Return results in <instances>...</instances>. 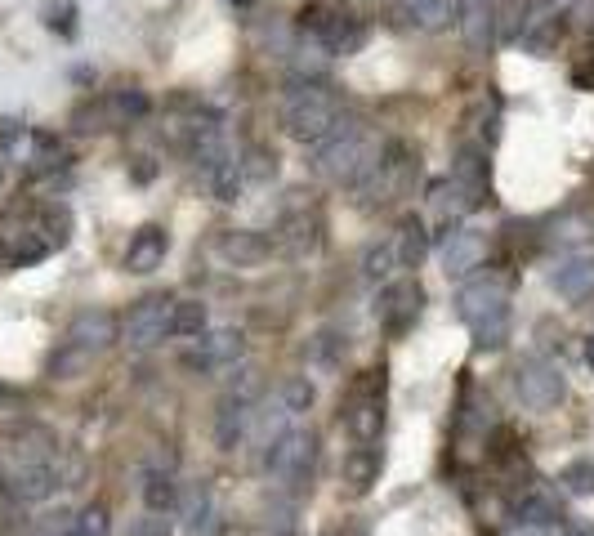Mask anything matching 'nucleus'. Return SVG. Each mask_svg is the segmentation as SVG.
<instances>
[{"mask_svg": "<svg viewBox=\"0 0 594 536\" xmlns=\"http://www.w3.org/2000/svg\"><path fill=\"white\" fill-rule=\"evenodd\" d=\"M380 139L362 121H335L322 143H313V170L340 188H362L380 166Z\"/></svg>", "mask_w": 594, "mask_h": 536, "instance_id": "obj_1", "label": "nucleus"}, {"mask_svg": "<svg viewBox=\"0 0 594 536\" xmlns=\"http://www.w3.org/2000/svg\"><path fill=\"white\" fill-rule=\"evenodd\" d=\"M344 117V103L331 85L322 81H300L291 94L282 99V130L295 143H322L331 134V126Z\"/></svg>", "mask_w": 594, "mask_h": 536, "instance_id": "obj_2", "label": "nucleus"}, {"mask_svg": "<svg viewBox=\"0 0 594 536\" xmlns=\"http://www.w3.org/2000/svg\"><path fill=\"white\" fill-rule=\"evenodd\" d=\"M344 425L358 443H376L380 429H385V367L367 371V376L353 385L349 402H344Z\"/></svg>", "mask_w": 594, "mask_h": 536, "instance_id": "obj_3", "label": "nucleus"}, {"mask_svg": "<svg viewBox=\"0 0 594 536\" xmlns=\"http://www.w3.org/2000/svg\"><path fill=\"white\" fill-rule=\"evenodd\" d=\"M456 313L469 322V331L483 327V322L510 318V277H501V273L469 277L461 286V295H456Z\"/></svg>", "mask_w": 594, "mask_h": 536, "instance_id": "obj_4", "label": "nucleus"}, {"mask_svg": "<svg viewBox=\"0 0 594 536\" xmlns=\"http://www.w3.org/2000/svg\"><path fill=\"white\" fill-rule=\"evenodd\" d=\"M264 469L277 478V483L291 487V492H300L309 469H313V434L309 429H282V434L268 443Z\"/></svg>", "mask_w": 594, "mask_h": 536, "instance_id": "obj_5", "label": "nucleus"}, {"mask_svg": "<svg viewBox=\"0 0 594 536\" xmlns=\"http://www.w3.org/2000/svg\"><path fill=\"white\" fill-rule=\"evenodd\" d=\"M170 309H175V300H170L166 291L143 295V300L126 313L121 340H126L130 349H157V344L170 335Z\"/></svg>", "mask_w": 594, "mask_h": 536, "instance_id": "obj_6", "label": "nucleus"}, {"mask_svg": "<svg viewBox=\"0 0 594 536\" xmlns=\"http://www.w3.org/2000/svg\"><path fill=\"white\" fill-rule=\"evenodd\" d=\"M416 170H420V161L411 157L407 148H398V143H394V148L380 152V166L371 170V179L358 188V193H367L371 206H376V201L385 206V201H394V197L407 193L411 179H416Z\"/></svg>", "mask_w": 594, "mask_h": 536, "instance_id": "obj_7", "label": "nucleus"}, {"mask_svg": "<svg viewBox=\"0 0 594 536\" xmlns=\"http://www.w3.org/2000/svg\"><path fill=\"white\" fill-rule=\"evenodd\" d=\"M514 389H519V398L528 402L532 411L559 407L563 394H568V385H563V371L554 367V362H545V358H523L519 371H514Z\"/></svg>", "mask_w": 594, "mask_h": 536, "instance_id": "obj_8", "label": "nucleus"}, {"mask_svg": "<svg viewBox=\"0 0 594 536\" xmlns=\"http://www.w3.org/2000/svg\"><path fill=\"white\" fill-rule=\"evenodd\" d=\"M246 353V335L233 327H219V331H201L197 335V349L188 353V367L201 371V376H215V371L237 367Z\"/></svg>", "mask_w": 594, "mask_h": 536, "instance_id": "obj_9", "label": "nucleus"}, {"mask_svg": "<svg viewBox=\"0 0 594 536\" xmlns=\"http://www.w3.org/2000/svg\"><path fill=\"white\" fill-rule=\"evenodd\" d=\"M420 304H425L420 282H411V277H402V282H385L380 286V300H376V322L389 335H402L411 322L420 318Z\"/></svg>", "mask_w": 594, "mask_h": 536, "instance_id": "obj_10", "label": "nucleus"}, {"mask_svg": "<svg viewBox=\"0 0 594 536\" xmlns=\"http://www.w3.org/2000/svg\"><path fill=\"white\" fill-rule=\"evenodd\" d=\"M443 242V273L447 277H469L487 255V242L478 228H461V224H443V233H434Z\"/></svg>", "mask_w": 594, "mask_h": 536, "instance_id": "obj_11", "label": "nucleus"}, {"mask_svg": "<svg viewBox=\"0 0 594 536\" xmlns=\"http://www.w3.org/2000/svg\"><path fill=\"white\" fill-rule=\"evenodd\" d=\"M67 344H76L81 353H90V358H99L103 349H112V344L121 340L117 331V318H112L108 309H81L72 322H67Z\"/></svg>", "mask_w": 594, "mask_h": 536, "instance_id": "obj_12", "label": "nucleus"}, {"mask_svg": "<svg viewBox=\"0 0 594 536\" xmlns=\"http://www.w3.org/2000/svg\"><path fill=\"white\" fill-rule=\"evenodd\" d=\"M215 255L228 268H260L273 255V242L255 228H224V233H215Z\"/></svg>", "mask_w": 594, "mask_h": 536, "instance_id": "obj_13", "label": "nucleus"}, {"mask_svg": "<svg viewBox=\"0 0 594 536\" xmlns=\"http://www.w3.org/2000/svg\"><path fill=\"white\" fill-rule=\"evenodd\" d=\"M59 487H63L59 461H41V465H18V469H9V492H14L18 501H27V505L50 501Z\"/></svg>", "mask_w": 594, "mask_h": 536, "instance_id": "obj_14", "label": "nucleus"}, {"mask_svg": "<svg viewBox=\"0 0 594 536\" xmlns=\"http://www.w3.org/2000/svg\"><path fill=\"white\" fill-rule=\"evenodd\" d=\"M550 286L568 304H581L594 295V255H568L550 268Z\"/></svg>", "mask_w": 594, "mask_h": 536, "instance_id": "obj_15", "label": "nucleus"}, {"mask_svg": "<svg viewBox=\"0 0 594 536\" xmlns=\"http://www.w3.org/2000/svg\"><path fill=\"white\" fill-rule=\"evenodd\" d=\"M179 519L193 536H215L219 519H215V496H210L206 483H184L179 487V501H175Z\"/></svg>", "mask_w": 594, "mask_h": 536, "instance_id": "obj_16", "label": "nucleus"}, {"mask_svg": "<svg viewBox=\"0 0 594 536\" xmlns=\"http://www.w3.org/2000/svg\"><path fill=\"white\" fill-rule=\"evenodd\" d=\"M246 425H251V402L237 394L219 398V407H215V447L219 452H237L246 438Z\"/></svg>", "mask_w": 594, "mask_h": 536, "instance_id": "obj_17", "label": "nucleus"}, {"mask_svg": "<svg viewBox=\"0 0 594 536\" xmlns=\"http://www.w3.org/2000/svg\"><path fill=\"white\" fill-rule=\"evenodd\" d=\"M452 184L469 197V206H474V210L483 206V201H492V197H487V157H483V148H461V152H456Z\"/></svg>", "mask_w": 594, "mask_h": 536, "instance_id": "obj_18", "label": "nucleus"}, {"mask_svg": "<svg viewBox=\"0 0 594 536\" xmlns=\"http://www.w3.org/2000/svg\"><path fill=\"white\" fill-rule=\"evenodd\" d=\"M166 251H170L166 228H161V224H143L139 233L130 237V246H126V268H130V273H152V268H161Z\"/></svg>", "mask_w": 594, "mask_h": 536, "instance_id": "obj_19", "label": "nucleus"}, {"mask_svg": "<svg viewBox=\"0 0 594 536\" xmlns=\"http://www.w3.org/2000/svg\"><path fill=\"white\" fill-rule=\"evenodd\" d=\"M456 14H461V32L469 50H487L496 36V0H461Z\"/></svg>", "mask_w": 594, "mask_h": 536, "instance_id": "obj_20", "label": "nucleus"}, {"mask_svg": "<svg viewBox=\"0 0 594 536\" xmlns=\"http://www.w3.org/2000/svg\"><path fill=\"white\" fill-rule=\"evenodd\" d=\"M201 179H206V188L215 193L219 201H237L242 197V161L233 157V148L228 152H219V157H210V161H201Z\"/></svg>", "mask_w": 594, "mask_h": 536, "instance_id": "obj_21", "label": "nucleus"}, {"mask_svg": "<svg viewBox=\"0 0 594 536\" xmlns=\"http://www.w3.org/2000/svg\"><path fill=\"white\" fill-rule=\"evenodd\" d=\"M340 478L349 483V492L353 496H362V492H371V483L380 478V452L371 443H358L349 456H344V465H340Z\"/></svg>", "mask_w": 594, "mask_h": 536, "instance_id": "obj_22", "label": "nucleus"}, {"mask_svg": "<svg viewBox=\"0 0 594 536\" xmlns=\"http://www.w3.org/2000/svg\"><path fill=\"white\" fill-rule=\"evenodd\" d=\"M179 501V483L170 469H148L143 474V505H148V514H170Z\"/></svg>", "mask_w": 594, "mask_h": 536, "instance_id": "obj_23", "label": "nucleus"}, {"mask_svg": "<svg viewBox=\"0 0 594 536\" xmlns=\"http://www.w3.org/2000/svg\"><path fill=\"white\" fill-rule=\"evenodd\" d=\"M394 242H398V260H402V268H420V260H425V251H429V228L420 224L416 215H407V219L398 224Z\"/></svg>", "mask_w": 594, "mask_h": 536, "instance_id": "obj_24", "label": "nucleus"}, {"mask_svg": "<svg viewBox=\"0 0 594 536\" xmlns=\"http://www.w3.org/2000/svg\"><path fill=\"white\" fill-rule=\"evenodd\" d=\"M206 327H210L206 304L201 300H175V309H170V335H175V340H197Z\"/></svg>", "mask_w": 594, "mask_h": 536, "instance_id": "obj_25", "label": "nucleus"}, {"mask_svg": "<svg viewBox=\"0 0 594 536\" xmlns=\"http://www.w3.org/2000/svg\"><path fill=\"white\" fill-rule=\"evenodd\" d=\"M103 108H108V126H134V121L148 117V94L143 90H117Z\"/></svg>", "mask_w": 594, "mask_h": 536, "instance_id": "obj_26", "label": "nucleus"}, {"mask_svg": "<svg viewBox=\"0 0 594 536\" xmlns=\"http://www.w3.org/2000/svg\"><path fill=\"white\" fill-rule=\"evenodd\" d=\"M394 268H402L394 237H389V242H376L367 255H362V277H367V282H389V277H394Z\"/></svg>", "mask_w": 594, "mask_h": 536, "instance_id": "obj_27", "label": "nucleus"}, {"mask_svg": "<svg viewBox=\"0 0 594 536\" xmlns=\"http://www.w3.org/2000/svg\"><path fill=\"white\" fill-rule=\"evenodd\" d=\"M402 23H416V27H443L447 18H452V5L447 0H407V5L398 9Z\"/></svg>", "mask_w": 594, "mask_h": 536, "instance_id": "obj_28", "label": "nucleus"}, {"mask_svg": "<svg viewBox=\"0 0 594 536\" xmlns=\"http://www.w3.org/2000/svg\"><path fill=\"white\" fill-rule=\"evenodd\" d=\"M90 353H81V349H76V344H59V353H54V358H50V376L54 380H76V376H81V371L85 367H90Z\"/></svg>", "mask_w": 594, "mask_h": 536, "instance_id": "obj_29", "label": "nucleus"}, {"mask_svg": "<svg viewBox=\"0 0 594 536\" xmlns=\"http://www.w3.org/2000/svg\"><path fill=\"white\" fill-rule=\"evenodd\" d=\"M242 161V157H237ZM277 175V161L268 157L264 148H246V161H242V179H251V184H268V179Z\"/></svg>", "mask_w": 594, "mask_h": 536, "instance_id": "obj_30", "label": "nucleus"}, {"mask_svg": "<svg viewBox=\"0 0 594 536\" xmlns=\"http://www.w3.org/2000/svg\"><path fill=\"white\" fill-rule=\"evenodd\" d=\"M282 407L291 411V416H300V411H309L313 407V385L304 376H291L282 385Z\"/></svg>", "mask_w": 594, "mask_h": 536, "instance_id": "obj_31", "label": "nucleus"}, {"mask_svg": "<svg viewBox=\"0 0 594 536\" xmlns=\"http://www.w3.org/2000/svg\"><path fill=\"white\" fill-rule=\"evenodd\" d=\"M309 349H313V362H318V367H322V371H335V367H340V335L322 331V335H318V340H313V344H309Z\"/></svg>", "mask_w": 594, "mask_h": 536, "instance_id": "obj_32", "label": "nucleus"}, {"mask_svg": "<svg viewBox=\"0 0 594 536\" xmlns=\"http://www.w3.org/2000/svg\"><path fill=\"white\" fill-rule=\"evenodd\" d=\"M505 340H510V318H496V322L474 327V349H501Z\"/></svg>", "mask_w": 594, "mask_h": 536, "instance_id": "obj_33", "label": "nucleus"}, {"mask_svg": "<svg viewBox=\"0 0 594 536\" xmlns=\"http://www.w3.org/2000/svg\"><path fill=\"white\" fill-rule=\"evenodd\" d=\"M108 510H103V505H90V510H81L76 514V532L81 536H108Z\"/></svg>", "mask_w": 594, "mask_h": 536, "instance_id": "obj_34", "label": "nucleus"}, {"mask_svg": "<svg viewBox=\"0 0 594 536\" xmlns=\"http://www.w3.org/2000/svg\"><path fill=\"white\" fill-rule=\"evenodd\" d=\"M130 536H170V519L166 514H143V519H134Z\"/></svg>", "mask_w": 594, "mask_h": 536, "instance_id": "obj_35", "label": "nucleus"}, {"mask_svg": "<svg viewBox=\"0 0 594 536\" xmlns=\"http://www.w3.org/2000/svg\"><path fill=\"white\" fill-rule=\"evenodd\" d=\"M228 394H237V398L255 402V394H260V376H255L251 367H242V371H237V380H233V385H228Z\"/></svg>", "mask_w": 594, "mask_h": 536, "instance_id": "obj_36", "label": "nucleus"}, {"mask_svg": "<svg viewBox=\"0 0 594 536\" xmlns=\"http://www.w3.org/2000/svg\"><path fill=\"white\" fill-rule=\"evenodd\" d=\"M563 483H568L572 492H590V487H594V469H590V465L568 469V474H563Z\"/></svg>", "mask_w": 594, "mask_h": 536, "instance_id": "obj_37", "label": "nucleus"}, {"mask_svg": "<svg viewBox=\"0 0 594 536\" xmlns=\"http://www.w3.org/2000/svg\"><path fill=\"white\" fill-rule=\"evenodd\" d=\"M50 27L63 36H72V5H54L50 9Z\"/></svg>", "mask_w": 594, "mask_h": 536, "instance_id": "obj_38", "label": "nucleus"}, {"mask_svg": "<svg viewBox=\"0 0 594 536\" xmlns=\"http://www.w3.org/2000/svg\"><path fill=\"white\" fill-rule=\"evenodd\" d=\"M586 362L594 367V335H590V344H586Z\"/></svg>", "mask_w": 594, "mask_h": 536, "instance_id": "obj_39", "label": "nucleus"}, {"mask_svg": "<svg viewBox=\"0 0 594 536\" xmlns=\"http://www.w3.org/2000/svg\"><path fill=\"white\" fill-rule=\"evenodd\" d=\"M50 536H81V532H76V528H67V532H50Z\"/></svg>", "mask_w": 594, "mask_h": 536, "instance_id": "obj_40", "label": "nucleus"}, {"mask_svg": "<svg viewBox=\"0 0 594 536\" xmlns=\"http://www.w3.org/2000/svg\"><path fill=\"white\" fill-rule=\"evenodd\" d=\"M233 5H251V0H233Z\"/></svg>", "mask_w": 594, "mask_h": 536, "instance_id": "obj_41", "label": "nucleus"}, {"mask_svg": "<svg viewBox=\"0 0 594 536\" xmlns=\"http://www.w3.org/2000/svg\"><path fill=\"white\" fill-rule=\"evenodd\" d=\"M0 179H5V161H0Z\"/></svg>", "mask_w": 594, "mask_h": 536, "instance_id": "obj_42", "label": "nucleus"}]
</instances>
